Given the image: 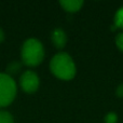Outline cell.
<instances>
[{"instance_id":"1","label":"cell","mask_w":123,"mask_h":123,"mask_svg":"<svg viewBox=\"0 0 123 123\" xmlns=\"http://www.w3.org/2000/svg\"><path fill=\"white\" fill-rule=\"evenodd\" d=\"M52 74L61 80H71L77 72L76 64L68 53L60 52L55 54L50 62Z\"/></svg>"},{"instance_id":"2","label":"cell","mask_w":123,"mask_h":123,"mask_svg":"<svg viewBox=\"0 0 123 123\" xmlns=\"http://www.w3.org/2000/svg\"><path fill=\"white\" fill-rule=\"evenodd\" d=\"M21 55L22 61L25 65L35 67L38 66L44 58V48L38 39H27L23 43Z\"/></svg>"},{"instance_id":"3","label":"cell","mask_w":123,"mask_h":123,"mask_svg":"<svg viewBox=\"0 0 123 123\" xmlns=\"http://www.w3.org/2000/svg\"><path fill=\"white\" fill-rule=\"evenodd\" d=\"M17 87L13 78L8 74H0V107L9 106L16 96Z\"/></svg>"},{"instance_id":"4","label":"cell","mask_w":123,"mask_h":123,"mask_svg":"<svg viewBox=\"0 0 123 123\" xmlns=\"http://www.w3.org/2000/svg\"><path fill=\"white\" fill-rule=\"evenodd\" d=\"M19 84L24 92L26 93H35L39 89L40 85V80H39L38 74L32 70H27L25 71L19 78Z\"/></svg>"},{"instance_id":"5","label":"cell","mask_w":123,"mask_h":123,"mask_svg":"<svg viewBox=\"0 0 123 123\" xmlns=\"http://www.w3.org/2000/svg\"><path fill=\"white\" fill-rule=\"evenodd\" d=\"M52 42L57 49H63L67 42V35L62 28H55L52 31Z\"/></svg>"},{"instance_id":"6","label":"cell","mask_w":123,"mask_h":123,"mask_svg":"<svg viewBox=\"0 0 123 123\" xmlns=\"http://www.w3.org/2000/svg\"><path fill=\"white\" fill-rule=\"evenodd\" d=\"M60 4L67 12H77L83 6L82 0H61Z\"/></svg>"},{"instance_id":"7","label":"cell","mask_w":123,"mask_h":123,"mask_svg":"<svg viewBox=\"0 0 123 123\" xmlns=\"http://www.w3.org/2000/svg\"><path fill=\"white\" fill-rule=\"evenodd\" d=\"M21 68H22V64L19 63V62L13 61L8 65V67H6V71L11 74H15L21 70Z\"/></svg>"},{"instance_id":"8","label":"cell","mask_w":123,"mask_h":123,"mask_svg":"<svg viewBox=\"0 0 123 123\" xmlns=\"http://www.w3.org/2000/svg\"><path fill=\"white\" fill-rule=\"evenodd\" d=\"M0 123H14L13 116L6 110H0Z\"/></svg>"},{"instance_id":"9","label":"cell","mask_w":123,"mask_h":123,"mask_svg":"<svg viewBox=\"0 0 123 123\" xmlns=\"http://www.w3.org/2000/svg\"><path fill=\"white\" fill-rule=\"evenodd\" d=\"M115 24H116V26H118V27L123 28V6H121L120 9H118V11L116 12Z\"/></svg>"},{"instance_id":"10","label":"cell","mask_w":123,"mask_h":123,"mask_svg":"<svg viewBox=\"0 0 123 123\" xmlns=\"http://www.w3.org/2000/svg\"><path fill=\"white\" fill-rule=\"evenodd\" d=\"M118 122V116L116 112L110 111L105 116V123H117Z\"/></svg>"},{"instance_id":"11","label":"cell","mask_w":123,"mask_h":123,"mask_svg":"<svg viewBox=\"0 0 123 123\" xmlns=\"http://www.w3.org/2000/svg\"><path fill=\"white\" fill-rule=\"evenodd\" d=\"M116 44L123 52V32H120V34L117 35V37H116Z\"/></svg>"},{"instance_id":"12","label":"cell","mask_w":123,"mask_h":123,"mask_svg":"<svg viewBox=\"0 0 123 123\" xmlns=\"http://www.w3.org/2000/svg\"><path fill=\"white\" fill-rule=\"evenodd\" d=\"M117 95L119 96V97H123V83L121 84H119V86L117 87Z\"/></svg>"},{"instance_id":"13","label":"cell","mask_w":123,"mask_h":123,"mask_svg":"<svg viewBox=\"0 0 123 123\" xmlns=\"http://www.w3.org/2000/svg\"><path fill=\"white\" fill-rule=\"evenodd\" d=\"M3 40H4V32H3V30L0 28V43H1Z\"/></svg>"}]
</instances>
